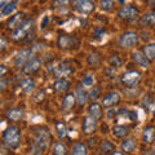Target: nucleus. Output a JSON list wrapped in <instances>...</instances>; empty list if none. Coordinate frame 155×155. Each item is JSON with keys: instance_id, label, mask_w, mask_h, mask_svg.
<instances>
[{"instance_id": "nucleus-13", "label": "nucleus", "mask_w": 155, "mask_h": 155, "mask_svg": "<svg viewBox=\"0 0 155 155\" xmlns=\"http://www.w3.org/2000/svg\"><path fill=\"white\" fill-rule=\"evenodd\" d=\"M142 141L147 145H151L155 142V125H147V127L143 129Z\"/></svg>"}, {"instance_id": "nucleus-2", "label": "nucleus", "mask_w": 155, "mask_h": 155, "mask_svg": "<svg viewBox=\"0 0 155 155\" xmlns=\"http://www.w3.org/2000/svg\"><path fill=\"white\" fill-rule=\"evenodd\" d=\"M3 141L11 149L18 147V145L21 143V132H19V129L14 125H11L9 128H7L3 133Z\"/></svg>"}, {"instance_id": "nucleus-40", "label": "nucleus", "mask_w": 155, "mask_h": 155, "mask_svg": "<svg viewBox=\"0 0 155 155\" xmlns=\"http://www.w3.org/2000/svg\"><path fill=\"white\" fill-rule=\"evenodd\" d=\"M143 155H155V151L154 150H146V151L143 153Z\"/></svg>"}, {"instance_id": "nucleus-21", "label": "nucleus", "mask_w": 155, "mask_h": 155, "mask_svg": "<svg viewBox=\"0 0 155 155\" xmlns=\"http://www.w3.org/2000/svg\"><path fill=\"white\" fill-rule=\"evenodd\" d=\"M7 119L13 120V122H18V120L23 119V111L21 109H11L7 113Z\"/></svg>"}, {"instance_id": "nucleus-5", "label": "nucleus", "mask_w": 155, "mask_h": 155, "mask_svg": "<svg viewBox=\"0 0 155 155\" xmlns=\"http://www.w3.org/2000/svg\"><path fill=\"white\" fill-rule=\"evenodd\" d=\"M138 9L134 5H124L119 11V17L122 19H125V21H134L138 17Z\"/></svg>"}, {"instance_id": "nucleus-24", "label": "nucleus", "mask_w": 155, "mask_h": 155, "mask_svg": "<svg viewBox=\"0 0 155 155\" xmlns=\"http://www.w3.org/2000/svg\"><path fill=\"white\" fill-rule=\"evenodd\" d=\"M21 88L25 93H31L34 88H35V81H34V79H31V78H27V79H25L21 83Z\"/></svg>"}, {"instance_id": "nucleus-1", "label": "nucleus", "mask_w": 155, "mask_h": 155, "mask_svg": "<svg viewBox=\"0 0 155 155\" xmlns=\"http://www.w3.org/2000/svg\"><path fill=\"white\" fill-rule=\"evenodd\" d=\"M32 134L35 140H34L31 151L34 155H41L47 150V147L49 146L52 134L49 132V129H47V128H34Z\"/></svg>"}, {"instance_id": "nucleus-33", "label": "nucleus", "mask_w": 155, "mask_h": 155, "mask_svg": "<svg viewBox=\"0 0 155 155\" xmlns=\"http://www.w3.org/2000/svg\"><path fill=\"white\" fill-rule=\"evenodd\" d=\"M101 8L104 9V11H110L111 8L114 7V2H110V0H105V2H101L100 3Z\"/></svg>"}, {"instance_id": "nucleus-37", "label": "nucleus", "mask_w": 155, "mask_h": 155, "mask_svg": "<svg viewBox=\"0 0 155 155\" xmlns=\"http://www.w3.org/2000/svg\"><path fill=\"white\" fill-rule=\"evenodd\" d=\"M48 22H49V17L47 16V17H44V19H43V22H41V28H45Z\"/></svg>"}, {"instance_id": "nucleus-22", "label": "nucleus", "mask_w": 155, "mask_h": 155, "mask_svg": "<svg viewBox=\"0 0 155 155\" xmlns=\"http://www.w3.org/2000/svg\"><path fill=\"white\" fill-rule=\"evenodd\" d=\"M75 100H76V97L74 94H67L64 98V102H62V109L65 111L72 110V107H74V105H75Z\"/></svg>"}, {"instance_id": "nucleus-26", "label": "nucleus", "mask_w": 155, "mask_h": 155, "mask_svg": "<svg viewBox=\"0 0 155 155\" xmlns=\"http://www.w3.org/2000/svg\"><path fill=\"white\" fill-rule=\"evenodd\" d=\"M122 149L124 150L125 153H132L133 150L136 149V141L134 138H128L122 143Z\"/></svg>"}, {"instance_id": "nucleus-41", "label": "nucleus", "mask_w": 155, "mask_h": 155, "mask_svg": "<svg viewBox=\"0 0 155 155\" xmlns=\"http://www.w3.org/2000/svg\"><path fill=\"white\" fill-rule=\"evenodd\" d=\"M111 155H124L123 153H120V151H115V153H113Z\"/></svg>"}, {"instance_id": "nucleus-31", "label": "nucleus", "mask_w": 155, "mask_h": 155, "mask_svg": "<svg viewBox=\"0 0 155 155\" xmlns=\"http://www.w3.org/2000/svg\"><path fill=\"white\" fill-rule=\"evenodd\" d=\"M114 149H115L114 145L111 143V142H109V141H105V142L102 143V153H104V154H109V153L113 151Z\"/></svg>"}, {"instance_id": "nucleus-8", "label": "nucleus", "mask_w": 155, "mask_h": 155, "mask_svg": "<svg viewBox=\"0 0 155 155\" xmlns=\"http://www.w3.org/2000/svg\"><path fill=\"white\" fill-rule=\"evenodd\" d=\"M31 56H32V51H31V49L21 51L16 57H14V65H16L17 67L25 66L27 62L31 60Z\"/></svg>"}, {"instance_id": "nucleus-25", "label": "nucleus", "mask_w": 155, "mask_h": 155, "mask_svg": "<svg viewBox=\"0 0 155 155\" xmlns=\"http://www.w3.org/2000/svg\"><path fill=\"white\" fill-rule=\"evenodd\" d=\"M75 97H76L78 104H79L80 106H84L87 100H88V96H87V93L84 92V89L81 88V87H78L76 88V96Z\"/></svg>"}, {"instance_id": "nucleus-10", "label": "nucleus", "mask_w": 155, "mask_h": 155, "mask_svg": "<svg viewBox=\"0 0 155 155\" xmlns=\"http://www.w3.org/2000/svg\"><path fill=\"white\" fill-rule=\"evenodd\" d=\"M23 23H25V14L23 13H17L14 16L11 17V19L8 21V28L9 30H14L16 31L17 28L21 27Z\"/></svg>"}, {"instance_id": "nucleus-39", "label": "nucleus", "mask_w": 155, "mask_h": 155, "mask_svg": "<svg viewBox=\"0 0 155 155\" xmlns=\"http://www.w3.org/2000/svg\"><path fill=\"white\" fill-rule=\"evenodd\" d=\"M0 70H2V71H0V78H4V75H5V72H7V67L2 66V67H0Z\"/></svg>"}, {"instance_id": "nucleus-42", "label": "nucleus", "mask_w": 155, "mask_h": 155, "mask_svg": "<svg viewBox=\"0 0 155 155\" xmlns=\"http://www.w3.org/2000/svg\"><path fill=\"white\" fill-rule=\"evenodd\" d=\"M154 115H155V110H154Z\"/></svg>"}, {"instance_id": "nucleus-27", "label": "nucleus", "mask_w": 155, "mask_h": 155, "mask_svg": "<svg viewBox=\"0 0 155 155\" xmlns=\"http://www.w3.org/2000/svg\"><path fill=\"white\" fill-rule=\"evenodd\" d=\"M143 54L146 56L149 61H153L155 58V44H149L143 47Z\"/></svg>"}, {"instance_id": "nucleus-29", "label": "nucleus", "mask_w": 155, "mask_h": 155, "mask_svg": "<svg viewBox=\"0 0 155 155\" xmlns=\"http://www.w3.org/2000/svg\"><path fill=\"white\" fill-rule=\"evenodd\" d=\"M53 155H67V147L66 145H64L62 142H58L54 145V149H53Z\"/></svg>"}, {"instance_id": "nucleus-36", "label": "nucleus", "mask_w": 155, "mask_h": 155, "mask_svg": "<svg viewBox=\"0 0 155 155\" xmlns=\"http://www.w3.org/2000/svg\"><path fill=\"white\" fill-rule=\"evenodd\" d=\"M0 44H2L0 51L4 52V51H5V48H7V43H5V39H4V38H0Z\"/></svg>"}, {"instance_id": "nucleus-38", "label": "nucleus", "mask_w": 155, "mask_h": 155, "mask_svg": "<svg viewBox=\"0 0 155 155\" xmlns=\"http://www.w3.org/2000/svg\"><path fill=\"white\" fill-rule=\"evenodd\" d=\"M110 62H111V65H114V66H116V65H120V61L116 60V56H115L114 58H111Z\"/></svg>"}, {"instance_id": "nucleus-28", "label": "nucleus", "mask_w": 155, "mask_h": 155, "mask_svg": "<svg viewBox=\"0 0 155 155\" xmlns=\"http://www.w3.org/2000/svg\"><path fill=\"white\" fill-rule=\"evenodd\" d=\"M88 154V149L84 143H76L72 147V155H87Z\"/></svg>"}, {"instance_id": "nucleus-35", "label": "nucleus", "mask_w": 155, "mask_h": 155, "mask_svg": "<svg viewBox=\"0 0 155 155\" xmlns=\"http://www.w3.org/2000/svg\"><path fill=\"white\" fill-rule=\"evenodd\" d=\"M88 62H89V65H97L100 62V57L97 53H93V54H91L88 57Z\"/></svg>"}, {"instance_id": "nucleus-7", "label": "nucleus", "mask_w": 155, "mask_h": 155, "mask_svg": "<svg viewBox=\"0 0 155 155\" xmlns=\"http://www.w3.org/2000/svg\"><path fill=\"white\" fill-rule=\"evenodd\" d=\"M40 67H41V61L39 60V58H36V57H32L31 60L28 61L25 66H23L22 72H23L25 75L31 76V75H34V74H36V72L40 70Z\"/></svg>"}, {"instance_id": "nucleus-17", "label": "nucleus", "mask_w": 155, "mask_h": 155, "mask_svg": "<svg viewBox=\"0 0 155 155\" xmlns=\"http://www.w3.org/2000/svg\"><path fill=\"white\" fill-rule=\"evenodd\" d=\"M140 25L142 27H153L155 26V13H147L141 17Z\"/></svg>"}, {"instance_id": "nucleus-14", "label": "nucleus", "mask_w": 155, "mask_h": 155, "mask_svg": "<svg viewBox=\"0 0 155 155\" xmlns=\"http://www.w3.org/2000/svg\"><path fill=\"white\" fill-rule=\"evenodd\" d=\"M97 128V120L92 116H87L83 120V132L87 134H91L93 133Z\"/></svg>"}, {"instance_id": "nucleus-19", "label": "nucleus", "mask_w": 155, "mask_h": 155, "mask_svg": "<svg viewBox=\"0 0 155 155\" xmlns=\"http://www.w3.org/2000/svg\"><path fill=\"white\" fill-rule=\"evenodd\" d=\"M129 132H130V129L127 127V125H115V127L113 128V134L118 138L127 137V136L129 134Z\"/></svg>"}, {"instance_id": "nucleus-23", "label": "nucleus", "mask_w": 155, "mask_h": 155, "mask_svg": "<svg viewBox=\"0 0 155 155\" xmlns=\"http://www.w3.org/2000/svg\"><path fill=\"white\" fill-rule=\"evenodd\" d=\"M88 113H89V116L94 118L96 120L101 118L102 115V109H101V105L100 104H92L88 109Z\"/></svg>"}, {"instance_id": "nucleus-9", "label": "nucleus", "mask_w": 155, "mask_h": 155, "mask_svg": "<svg viewBox=\"0 0 155 155\" xmlns=\"http://www.w3.org/2000/svg\"><path fill=\"white\" fill-rule=\"evenodd\" d=\"M74 7L80 13L89 14L94 11V3L88 2V0H79V2H74Z\"/></svg>"}, {"instance_id": "nucleus-16", "label": "nucleus", "mask_w": 155, "mask_h": 155, "mask_svg": "<svg viewBox=\"0 0 155 155\" xmlns=\"http://www.w3.org/2000/svg\"><path fill=\"white\" fill-rule=\"evenodd\" d=\"M53 89H54L57 93H65L70 89V83L66 79H58L54 81L53 84Z\"/></svg>"}, {"instance_id": "nucleus-12", "label": "nucleus", "mask_w": 155, "mask_h": 155, "mask_svg": "<svg viewBox=\"0 0 155 155\" xmlns=\"http://www.w3.org/2000/svg\"><path fill=\"white\" fill-rule=\"evenodd\" d=\"M17 9V2H2L0 3V14L2 17H7Z\"/></svg>"}, {"instance_id": "nucleus-6", "label": "nucleus", "mask_w": 155, "mask_h": 155, "mask_svg": "<svg viewBox=\"0 0 155 155\" xmlns=\"http://www.w3.org/2000/svg\"><path fill=\"white\" fill-rule=\"evenodd\" d=\"M140 79H141V74H140L138 71H128V72H125V74H123L122 83L125 87H128V88H132V87H134L138 83Z\"/></svg>"}, {"instance_id": "nucleus-15", "label": "nucleus", "mask_w": 155, "mask_h": 155, "mask_svg": "<svg viewBox=\"0 0 155 155\" xmlns=\"http://www.w3.org/2000/svg\"><path fill=\"white\" fill-rule=\"evenodd\" d=\"M119 102H120V94L116 93V92H111L110 94H107L102 100V105L105 107H111V106H114Z\"/></svg>"}, {"instance_id": "nucleus-32", "label": "nucleus", "mask_w": 155, "mask_h": 155, "mask_svg": "<svg viewBox=\"0 0 155 155\" xmlns=\"http://www.w3.org/2000/svg\"><path fill=\"white\" fill-rule=\"evenodd\" d=\"M98 96H100V88H93V89L89 92L88 100H91V101H96L97 98H98Z\"/></svg>"}, {"instance_id": "nucleus-4", "label": "nucleus", "mask_w": 155, "mask_h": 155, "mask_svg": "<svg viewBox=\"0 0 155 155\" xmlns=\"http://www.w3.org/2000/svg\"><path fill=\"white\" fill-rule=\"evenodd\" d=\"M138 43V35L136 32L132 31H128V32H124L122 38H120V45L125 49H130L133 48L134 45H137Z\"/></svg>"}, {"instance_id": "nucleus-30", "label": "nucleus", "mask_w": 155, "mask_h": 155, "mask_svg": "<svg viewBox=\"0 0 155 155\" xmlns=\"http://www.w3.org/2000/svg\"><path fill=\"white\" fill-rule=\"evenodd\" d=\"M56 128H57V133H58V137L60 138H64L67 134V128H66V125L64 123H57Z\"/></svg>"}, {"instance_id": "nucleus-3", "label": "nucleus", "mask_w": 155, "mask_h": 155, "mask_svg": "<svg viewBox=\"0 0 155 155\" xmlns=\"http://www.w3.org/2000/svg\"><path fill=\"white\" fill-rule=\"evenodd\" d=\"M32 28H34V21L32 19H26L25 23H23L21 27L17 28L16 31H13L12 38L14 40H23V39L32 31Z\"/></svg>"}, {"instance_id": "nucleus-20", "label": "nucleus", "mask_w": 155, "mask_h": 155, "mask_svg": "<svg viewBox=\"0 0 155 155\" xmlns=\"http://www.w3.org/2000/svg\"><path fill=\"white\" fill-rule=\"evenodd\" d=\"M70 74H72V67H70L69 65H61L56 67V70H54V75L57 78H66Z\"/></svg>"}, {"instance_id": "nucleus-18", "label": "nucleus", "mask_w": 155, "mask_h": 155, "mask_svg": "<svg viewBox=\"0 0 155 155\" xmlns=\"http://www.w3.org/2000/svg\"><path fill=\"white\" fill-rule=\"evenodd\" d=\"M132 57H133V61L136 62L137 65H140L141 67H149V60L146 58V56L143 54V53H141V52H134L133 54H132Z\"/></svg>"}, {"instance_id": "nucleus-11", "label": "nucleus", "mask_w": 155, "mask_h": 155, "mask_svg": "<svg viewBox=\"0 0 155 155\" xmlns=\"http://www.w3.org/2000/svg\"><path fill=\"white\" fill-rule=\"evenodd\" d=\"M58 47L61 49H70V48H74L76 45V39L72 36H67V35H61L58 38Z\"/></svg>"}, {"instance_id": "nucleus-34", "label": "nucleus", "mask_w": 155, "mask_h": 155, "mask_svg": "<svg viewBox=\"0 0 155 155\" xmlns=\"http://www.w3.org/2000/svg\"><path fill=\"white\" fill-rule=\"evenodd\" d=\"M94 83V78L92 75H87L84 79H83V85L84 87H92Z\"/></svg>"}]
</instances>
